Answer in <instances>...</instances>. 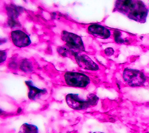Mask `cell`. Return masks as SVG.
<instances>
[{"instance_id":"cell-1","label":"cell","mask_w":149,"mask_h":133,"mask_svg":"<svg viewBox=\"0 0 149 133\" xmlns=\"http://www.w3.org/2000/svg\"><path fill=\"white\" fill-rule=\"evenodd\" d=\"M115 10L131 20L139 23H145L149 9L143 1L127 0L117 1L115 6Z\"/></svg>"},{"instance_id":"cell-2","label":"cell","mask_w":149,"mask_h":133,"mask_svg":"<svg viewBox=\"0 0 149 133\" xmlns=\"http://www.w3.org/2000/svg\"><path fill=\"white\" fill-rule=\"evenodd\" d=\"M66 101L72 109L82 110L96 106L98 102V98L94 94H90L84 99L78 94H69L66 96Z\"/></svg>"},{"instance_id":"cell-3","label":"cell","mask_w":149,"mask_h":133,"mask_svg":"<svg viewBox=\"0 0 149 133\" xmlns=\"http://www.w3.org/2000/svg\"><path fill=\"white\" fill-rule=\"evenodd\" d=\"M123 78L128 85L131 87L142 86L147 81V76L143 71L132 68L124 70Z\"/></svg>"},{"instance_id":"cell-4","label":"cell","mask_w":149,"mask_h":133,"mask_svg":"<svg viewBox=\"0 0 149 133\" xmlns=\"http://www.w3.org/2000/svg\"><path fill=\"white\" fill-rule=\"evenodd\" d=\"M65 80L68 86L75 88H85L90 83L87 76L78 72H67L65 75Z\"/></svg>"},{"instance_id":"cell-5","label":"cell","mask_w":149,"mask_h":133,"mask_svg":"<svg viewBox=\"0 0 149 133\" xmlns=\"http://www.w3.org/2000/svg\"><path fill=\"white\" fill-rule=\"evenodd\" d=\"M61 39L65 42L66 46L73 52V51H85L83 41L79 35L72 32L63 31L61 32Z\"/></svg>"},{"instance_id":"cell-6","label":"cell","mask_w":149,"mask_h":133,"mask_svg":"<svg viewBox=\"0 0 149 133\" xmlns=\"http://www.w3.org/2000/svg\"><path fill=\"white\" fill-rule=\"evenodd\" d=\"M10 37L13 43L18 47H25L31 44L29 35L21 30L12 31Z\"/></svg>"},{"instance_id":"cell-7","label":"cell","mask_w":149,"mask_h":133,"mask_svg":"<svg viewBox=\"0 0 149 133\" xmlns=\"http://www.w3.org/2000/svg\"><path fill=\"white\" fill-rule=\"evenodd\" d=\"M78 65L82 68L89 70H97L98 65L87 55L78 52H74L73 55Z\"/></svg>"},{"instance_id":"cell-8","label":"cell","mask_w":149,"mask_h":133,"mask_svg":"<svg viewBox=\"0 0 149 133\" xmlns=\"http://www.w3.org/2000/svg\"><path fill=\"white\" fill-rule=\"evenodd\" d=\"M88 32L94 37L102 39H108L111 36V32L109 29L98 24H93L89 26Z\"/></svg>"},{"instance_id":"cell-9","label":"cell","mask_w":149,"mask_h":133,"mask_svg":"<svg viewBox=\"0 0 149 133\" xmlns=\"http://www.w3.org/2000/svg\"><path fill=\"white\" fill-rule=\"evenodd\" d=\"M25 83L28 87V97L31 100H35L37 99L47 92V90L45 89H41L36 87L31 80H28L25 82Z\"/></svg>"},{"instance_id":"cell-10","label":"cell","mask_w":149,"mask_h":133,"mask_svg":"<svg viewBox=\"0 0 149 133\" xmlns=\"http://www.w3.org/2000/svg\"><path fill=\"white\" fill-rule=\"evenodd\" d=\"M7 15L8 16V23L9 25L11 27L17 26V23H19L16 20L19 15V8H17L16 7H10L7 8Z\"/></svg>"},{"instance_id":"cell-11","label":"cell","mask_w":149,"mask_h":133,"mask_svg":"<svg viewBox=\"0 0 149 133\" xmlns=\"http://www.w3.org/2000/svg\"><path fill=\"white\" fill-rule=\"evenodd\" d=\"M38 128L36 125L24 123L20 127L18 133H38Z\"/></svg>"},{"instance_id":"cell-12","label":"cell","mask_w":149,"mask_h":133,"mask_svg":"<svg viewBox=\"0 0 149 133\" xmlns=\"http://www.w3.org/2000/svg\"><path fill=\"white\" fill-rule=\"evenodd\" d=\"M113 37H114L115 41L116 42V43H117L118 44H124L127 42V40L126 39L122 37V32L119 30L114 31Z\"/></svg>"},{"instance_id":"cell-13","label":"cell","mask_w":149,"mask_h":133,"mask_svg":"<svg viewBox=\"0 0 149 133\" xmlns=\"http://www.w3.org/2000/svg\"><path fill=\"white\" fill-rule=\"evenodd\" d=\"M21 69H22L23 71H30V70H31V65L26 61H24L21 65Z\"/></svg>"},{"instance_id":"cell-14","label":"cell","mask_w":149,"mask_h":133,"mask_svg":"<svg viewBox=\"0 0 149 133\" xmlns=\"http://www.w3.org/2000/svg\"><path fill=\"white\" fill-rule=\"evenodd\" d=\"M114 52H115V51H114L113 49H112L111 47H108L104 50V53H105L106 55L107 56H110L111 55H113L114 54Z\"/></svg>"},{"instance_id":"cell-15","label":"cell","mask_w":149,"mask_h":133,"mask_svg":"<svg viewBox=\"0 0 149 133\" xmlns=\"http://www.w3.org/2000/svg\"><path fill=\"white\" fill-rule=\"evenodd\" d=\"M7 58V53L4 51H1V63L2 64L4 63Z\"/></svg>"},{"instance_id":"cell-16","label":"cell","mask_w":149,"mask_h":133,"mask_svg":"<svg viewBox=\"0 0 149 133\" xmlns=\"http://www.w3.org/2000/svg\"><path fill=\"white\" fill-rule=\"evenodd\" d=\"M90 133H104V132H90Z\"/></svg>"},{"instance_id":"cell-17","label":"cell","mask_w":149,"mask_h":133,"mask_svg":"<svg viewBox=\"0 0 149 133\" xmlns=\"http://www.w3.org/2000/svg\"><path fill=\"white\" fill-rule=\"evenodd\" d=\"M145 133H149V132H145Z\"/></svg>"}]
</instances>
